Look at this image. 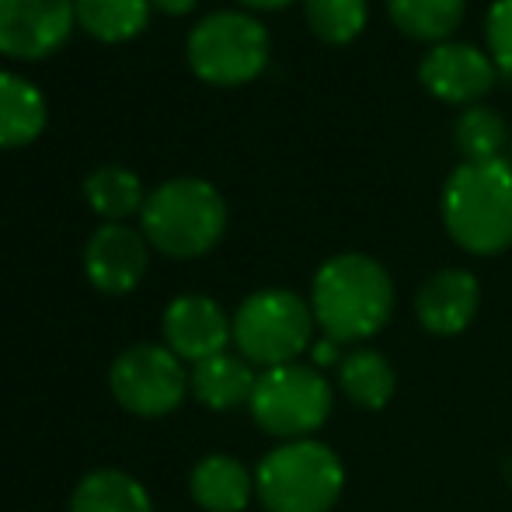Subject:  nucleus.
Segmentation results:
<instances>
[{"label": "nucleus", "mask_w": 512, "mask_h": 512, "mask_svg": "<svg viewBox=\"0 0 512 512\" xmlns=\"http://www.w3.org/2000/svg\"><path fill=\"white\" fill-rule=\"evenodd\" d=\"M310 310L321 335L335 342H370L394 314L391 272L363 251H342L314 272Z\"/></svg>", "instance_id": "f257e3e1"}, {"label": "nucleus", "mask_w": 512, "mask_h": 512, "mask_svg": "<svg viewBox=\"0 0 512 512\" xmlns=\"http://www.w3.org/2000/svg\"><path fill=\"white\" fill-rule=\"evenodd\" d=\"M443 227L467 255L492 258L512 248L509 161H464L453 168L439 199Z\"/></svg>", "instance_id": "f03ea898"}, {"label": "nucleus", "mask_w": 512, "mask_h": 512, "mask_svg": "<svg viewBox=\"0 0 512 512\" xmlns=\"http://www.w3.org/2000/svg\"><path fill=\"white\" fill-rule=\"evenodd\" d=\"M140 230L161 255L199 258L220 244L227 203L206 178H168L143 199Z\"/></svg>", "instance_id": "7ed1b4c3"}, {"label": "nucleus", "mask_w": 512, "mask_h": 512, "mask_svg": "<svg viewBox=\"0 0 512 512\" xmlns=\"http://www.w3.org/2000/svg\"><path fill=\"white\" fill-rule=\"evenodd\" d=\"M345 492V467L321 439L279 443L255 471V495L265 512H331Z\"/></svg>", "instance_id": "20e7f679"}, {"label": "nucleus", "mask_w": 512, "mask_h": 512, "mask_svg": "<svg viewBox=\"0 0 512 512\" xmlns=\"http://www.w3.org/2000/svg\"><path fill=\"white\" fill-rule=\"evenodd\" d=\"M314 310L293 290H258L234 310V345L251 366L276 370L297 363L314 345Z\"/></svg>", "instance_id": "39448f33"}, {"label": "nucleus", "mask_w": 512, "mask_h": 512, "mask_svg": "<svg viewBox=\"0 0 512 512\" xmlns=\"http://www.w3.org/2000/svg\"><path fill=\"white\" fill-rule=\"evenodd\" d=\"M331 408H335V387L307 363L262 370L248 405L258 429L283 443L314 439V432L331 418Z\"/></svg>", "instance_id": "423d86ee"}, {"label": "nucleus", "mask_w": 512, "mask_h": 512, "mask_svg": "<svg viewBox=\"0 0 512 512\" xmlns=\"http://www.w3.org/2000/svg\"><path fill=\"white\" fill-rule=\"evenodd\" d=\"M269 32L248 11H213L185 42L189 67L209 84H248L269 63Z\"/></svg>", "instance_id": "0eeeda50"}, {"label": "nucleus", "mask_w": 512, "mask_h": 512, "mask_svg": "<svg viewBox=\"0 0 512 512\" xmlns=\"http://www.w3.org/2000/svg\"><path fill=\"white\" fill-rule=\"evenodd\" d=\"M108 391L129 415H171L189 394V373L182 359L157 342H136L115 356L108 370Z\"/></svg>", "instance_id": "6e6552de"}, {"label": "nucleus", "mask_w": 512, "mask_h": 512, "mask_svg": "<svg viewBox=\"0 0 512 512\" xmlns=\"http://www.w3.org/2000/svg\"><path fill=\"white\" fill-rule=\"evenodd\" d=\"M495 60L471 42H439L418 63V81L446 105H478L495 88Z\"/></svg>", "instance_id": "1a4fd4ad"}, {"label": "nucleus", "mask_w": 512, "mask_h": 512, "mask_svg": "<svg viewBox=\"0 0 512 512\" xmlns=\"http://www.w3.org/2000/svg\"><path fill=\"white\" fill-rule=\"evenodd\" d=\"M161 335L164 345L175 352L182 363H203L220 352H227V345L234 342V317H227V310L216 304L213 297L203 293H182L164 307L161 317Z\"/></svg>", "instance_id": "9d476101"}, {"label": "nucleus", "mask_w": 512, "mask_h": 512, "mask_svg": "<svg viewBox=\"0 0 512 512\" xmlns=\"http://www.w3.org/2000/svg\"><path fill=\"white\" fill-rule=\"evenodd\" d=\"M77 18L74 0H0V53L35 60L60 46Z\"/></svg>", "instance_id": "9b49d317"}, {"label": "nucleus", "mask_w": 512, "mask_h": 512, "mask_svg": "<svg viewBox=\"0 0 512 512\" xmlns=\"http://www.w3.org/2000/svg\"><path fill=\"white\" fill-rule=\"evenodd\" d=\"M84 272L102 293H129L147 272V237L126 223H102L84 244Z\"/></svg>", "instance_id": "f8f14e48"}, {"label": "nucleus", "mask_w": 512, "mask_h": 512, "mask_svg": "<svg viewBox=\"0 0 512 512\" xmlns=\"http://www.w3.org/2000/svg\"><path fill=\"white\" fill-rule=\"evenodd\" d=\"M481 307V283L467 269H439L418 286L415 317L429 335H460Z\"/></svg>", "instance_id": "ddd939ff"}, {"label": "nucleus", "mask_w": 512, "mask_h": 512, "mask_svg": "<svg viewBox=\"0 0 512 512\" xmlns=\"http://www.w3.org/2000/svg\"><path fill=\"white\" fill-rule=\"evenodd\" d=\"M258 384V370L241 352H220L213 359L192 366L189 391L209 411H234L251 405V394Z\"/></svg>", "instance_id": "4468645a"}, {"label": "nucleus", "mask_w": 512, "mask_h": 512, "mask_svg": "<svg viewBox=\"0 0 512 512\" xmlns=\"http://www.w3.org/2000/svg\"><path fill=\"white\" fill-rule=\"evenodd\" d=\"M189 492L206 512H244L255 495V474L230 453H209L192 467Z\"/></svg>", "instance_id": "2eb2a0df"}, {"label": "nucleus", "mask_w": 512, "mask_h": 512, "mask_svg": "<svg viewBox=\"0 0 512 512\" xmlns=\"http://www.w3.org/2000/svg\"><path fill=\"white\" fill-rule=\"evenodd\" d=\"M394 387H398V377H394V366L384 352L366 349V345L345 352L342 366H338V391L345 394V401H352L356 408L377 411L394 398Z\"/></svg>", "instance_id": "dca6fc26"}, {"label": "nucleus", "mask_w": 512, "mask_h": 512, "mask_svg": "<svg viewBox=\"0 0 512 512\" xmlns=\"http://www.w3.org/2000/svg\"><path fill=\"white\" fill-rule=\"evenodd\" d=\"M67 512H154V502L133 474L102 467L77 481Z\"/></svg>", "instance_id": "f3484780"}, {"label": "nucleus", "mask_w": 512, "mask_h": 512, "mask_svg": "<svg viewBox=\"0 0 512 512\" xmlns=\"http://www.w3.org/2000/svg\"><path fill=\"white\" fill-rule=\"evenodd\" d=\"M46 126V98L32 81L0 70V147H21Z\"/></svg>", "instance_id": "a211bd4d"}, {"label": "nucleus", "mask_w": 512, "mask_h": 512, "mask_svg": "<svg viewBox=\"0 0 512 512\" xmlns=\"http://www.w3.org/2000/svg\"><path fill=\"white\" fill-rule=\"evenodd\" d=\"M391 21L418 42H450L467 14V0H387Z\"/></svg>", "instance_id": "6ab92c4d"}, {"label": "nucleus", "mask_w": 512, "mask_h": 512, "mask_svg": "<svg viewBox=\"0 0 512 512\" xmlns=\"http://www.w3.org/2000/svg\"><path fill=\"white\" fill-rule=\"evenodd\" d=\"M84 196L95 206V213L105 216V223H122V216L143 209V185L136 171L122 164H102L84 178Z\"/></svg>", "instance_id": "aec40b11"}, {"label": "nucleus", "mask_w": 512, "mask_h": 512, "mask_svg": "<svg viewBox=\"0 0 512 512\" xmlns=\"http://www.w3.org/2000/svg\"><path fill=\"white\" fill-rule=\"evenodd\" d=\"M506 140V122L488 105H467L453 122V143L464 161H499Z\"/></svg>", "instance_id": "412c9836"}, {"label": "nucleus", "mask_w": 512, "mask_h": 512, "mask_svg": "<svg viewBox=\"0 0 512 512\" xmlns=\"http://www.w3.org/2000/svg\"><path fill=\"white\" fill-rule=\"evenodd\" d=\"M77 21L105 42L133 39L150 18V0H74Z\"/></svg>", "instance_id": "4be33fe9"}, {"label": "nucleus", "mask_w": 512, "mask_h": 512, "mask_svg": "<svg viewBox=\"0 0 512 512\" xmlns=\"http://www.w3.org/2000/svg\"><path fill=\"white\" fill-rule=\"evenodd\" d=\"M366 0H304L307 28L328 46H345L366 28Z\"/></svg>", "instance_id": "5701e85b"}, {"label": "nucleus", "mask_w": 512, "mask_h": 512, "mask_svg": "<svg viewBox=\"0 0 512 512\" xmlns=\"http://www.w3.org/2000/svg\"><path fill=\"white\" fill-rule=\"evenodd\" d=\"M488 56L502 74H512V0H495L485 18Z\"/></svg>", "instance_id": "b1692460"}, {"label": "nucleus", "mask_w": 512, "mask_h": 512, "mask_svg": "<svg viewBox=\"0 0 512 512\" xmlns=\"http://www.w3.org/2000/svg\"><path fill=\"white\" fill-rule=\"evenodd\" d=\"M342 359H345V352H342V342H335V338H328V335H321L314 345H310V366L314 370H338L342 366Z\"/></svg>", "instance_id": "393cba45"}, {"label": "nucleus", "mask_w": 512, "mask_h": 512, "mask_svg": "<svg viewBox=\"0 0 512 512\" xmlns=\"http://www.w3.org/2000/svg\"><path fill=\"white\" fill-rule=\"evenodd\" d=\"M150 4L161 7L164 14H185V11H192L199 0H150Z\"/></svg>", "instance_id": "a878e982"}, {"label": "nucleus", "mask_w": 512, "mask_h": 512, "mask_svg": "<svg viewBox=\"0 0 512 512\" xmlns=\"http://www.w3.org/2000/svg\"><path fill=\"white\" fill-rule=\"evenodd\" d=\"M241 4L258 7V11H276V7H286V4H293V0H241Z\"/></svg>", "instance_id": "bb28decb"}, {"label": "nucleus", "mask_w": 512, "mask_h": 512, "mask_svg": "<svg viewBox=\"0 0 512 512\" xmlns=\"http://www.w3.org/2000/svg\"><path fill=\"white\" fill-rule=\"evenodd\" d=\"M509 168H512V161H509Z\"/></svg>", "instance_id": "cd10ccee"}]
</instances>
